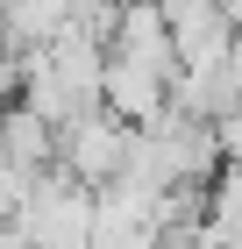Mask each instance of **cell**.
<instances>
[{"mask_svg": "<svg viewBox=\"0 0 242 249\" xmlns=\"http://www.w3.org/2000/svg\"><path fill=\"white\" fill-rule=\"evenodd\" d=\"M86 249H164V235L157 228H100L93 221V242Z\"/></svg>", "mask_w": 242, "mask_h": 249, "instance_id": "cell-8", "label": "cell"}, {"mask_svg": "<svg viewBox=\"0 0 242 249\" xmlns=\"http://www.w3.org/2000/svg\"><path fill=\"white\" fill-rule=\"evenodd\" d=\"M228 86H235V100H242V36L228 43Z\"/></svg>", "mask_w": 242, "mask_h": 249, "instance_id": "cell-10", "label": "cell"}, {"mask_svg": "<svg viewBox=\"0 0 242 249\" xmlns=\"http://www.w3.org/2000/svg\"><path fill=\"white\" fill-rule=\"evenodd\" d=\"M228 249H242V235H235V242H228Z\"/></svg>", "mask_w": 242, "mask_h": 249, "instance_id": "cell-11", "label": "cell"}, {"mask_svg": "<svg viewBox=\"0 0 242 249\" xmlns=\"http://www.w3.org/2000/svg\"><path fill=\"white\" fill-rule=\"evenodd\" d=\"M107 50H129V57H149L157 71L178 78V43H171V21L157 0H121V29H114Z\"/></svg>", "mask_w": 242, "mask_h": 249, "instance_id": "cell-5", "label": "cell"}, {"mask_svg": "<svg viewBox=\"0 0 242 249\" xmlns=\"http://www.w3.org/2000/svg\"><path fill=\"white\" fill-rule=\"evenodd\" d=\"M214 135H221V157H228V164H242V100L214 121Z\"/></svg>", "mask_w": 242, "mask_h": 249, "instance_id": "cell-9", "label": "cell"}, {"mask_svg": "<svg viewBox=\"0 0 242 249\" xmlns=\"http://www.w3.org/2000/svg\"><path fill=\"white\" fill-rule=\"evenodd\" d=\"M57 121H43L29 100H7L0 107V157L7 164H21V171H50L57 164Z\"/></svg>", "mask_w": 242, "mask_h": 249, "instance_id": "cell-4", "label": "cell"}, {"mask_svg": "<svg viewBox=\"0 0 242 249\" xmlns=\"http://www.w3.org/2000/svg\"><path fill=\"white\" fill-rule=\"evenodd\" d=\"M129 150H135V121H121L114 107H93V114H78L72 128L57 135V164L86 185H107V178L129 171Z\"/></svg>", "mask_w": 242, "mask_h": 249, "instance_id": "cell-2", "label": "cell"}, {"mask_svg": "<svg viewBox=\"0 0 242 249\" xmlns=\"http://www.w3.org/2000/svg\"><path fill=\"white\" fill-rule=\"evenodd\" d=\"M100 100H107L121 121H157L171 107V71H157L149 57H129V50H107V86H100Z\"/></svg>", "mask_w": 242, "mask_h": 249, "instance_id": "cell-3", "label": "cell"}, {"mask_svg": "<svg viewBox=\"0 0 242 249\" xmlns=\"http://www.w3.org/2000/svg\"><path fill=\"white\" fill-rule=\"evenodd\" d=\"M206 221L235 242L242 235V164H221V171L206 178Z\"/></svg>", "mask_w": 242, "mask_h": 249, "instance_id": "cell-6", "label": "cell"}, {"mask_svg": "<svg viewBox=\"0 0 242 249\" xmlns=\"http://www.w3.org/2000/svg\"><path fill=\"white\" fill-rule=\"evenodd\" d=\"M29 185H36V171H21V164H7V157H0V221H21Z\"/></svg>", "mask_w": 242, "mask_h": 249, "instance_id": "cell-7", "label": "cell"}, {"mask_svg": "<svg viewBox=\"0 0 242 249\" xmlns=\"http://www.w3.org/2000/svg\"><path fill=\"white\" fill-rule=\"evenodd\" d=\"M93 185L86 178H72L64 164H50V171H36V185H29V207H21V235L36 249H86L93 242Z\"/></svg>", "mask_w": 242, "mask_h": 249, "instance_id": "cell-1", "label": "cell"}]
</instances>
